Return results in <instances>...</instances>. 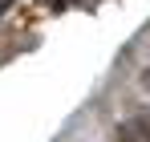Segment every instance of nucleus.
Wrapping results in <instances>:
<instances>
[{
	"mask_svg": "<svg viewBox=\"0 0 150 142\" xmlns=\"http://www.w3.org/2000/svg\"><path fill=\"white\" fill-rule=\"evenodd\" d=\"M118 142H134V130L126 126V130H118Z\"/></svg>",
	"mask_w": 150,
	"mask_h": 142,
	"instance_id": "f257e3e1",
	"label": "nucleus"
}]
</instances>
